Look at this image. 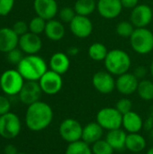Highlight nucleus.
Wrapping results in <instances>:
<instances>
[{
    "instance_id": "obj_12",
    "label": "nucleus",
    "mask_w": 153,
    "mask_h": 154,
    "mask_svg": "<svg viewBox=\"0 0 153 154\" xmlns=\"http://www.w3.org/2000/svg\"><path fill=\"white\" fill-rule=\"evenodd\" d=\"M93 23L88 16L76 15L69 23L70 32L74 36L79 39H86L93 32Z\"/></svg>"
},
{
    "instance_id": "obj_47",
    "label": "nucleus",
    "mask_w": 153,
    "mask_h": 154,
    "mask_svg": "<svg viewBox=\"0 0 153 154\" xmlns=\"http://www.w3.org/2000/svg\"><path fill=\"white\" fill-rule=\"evenodd\" d=\"M0 91H1V88H0Z\"/></svg>"
},
{
    "instance_id": "obj_41",
    "label": "nucleus",
    "mask_w": 153,
    "mask_h": 154,
    "mask_svg": "<svg viewBox=\"0 0 153 154\" xmlns=\"http://www.w3.org/2000/svg\"><path fill=\"white\" fill-rule=\"evenodd\" d=\"M78 48H77V47H75V46H71V47H69V49H68V51H67V54L69 55V56H76L78 53Z\"/></svg>"
},
{
    "instance_id": "obj_28",
    "label": "nucleus",
    "mask_w": 153,
    "mask_h": 154,
    "mask_svg": "<svg viewBox=\"0 0 153 154\" xmlns=\"http://www.w3.org/2000/svg\"><path fill=\"white\" fill-rule=\"evenodd\" d=\"M65 154H93V152L89 144L80 140L69 143L66 148Z\"/></svg>"
},
{
    "instance_id": "obj_45",
    "label": "nucleus",
    "mask_w": 153,
    "mask_h": 154,
    "mask_svg": "<svg viewBox=\"0 0 153 154\" xmlns=\"http://www.w3.org/2000/svg\"><path fill=\"white\" fill-rule=\"evenodd\" d=\"M150 135H151V138L152 139V141H153V128L150 131Z\"/></svg>"
},
{
    "instance_id": "obj_46",
    "label": "nucleus",
    "mask_w": 153,
    "mask_h": 154,
    "mask_svg": "<svg viewBox=\"0 0 153 154\" xmlns=\"http://www.w3.org/2000/svg\"><path fill=\"white\" fill-rule=\"evenodd\" d=\"M17 154H27V153H24V152H18Z\"/></svg>"
},
{
    "instance_id": "obj_29",
    "label": "nucleus",
    "mask_w": 153,
    "mask_h": 154,
    "mask_svg": "<svg viewBox=\"0 0 153 154\" xmlns=\"http://www.w3.org/2000/svg\"><path fill=\"white\" fill-rule=\"evenodd\" d=\"M135 30V27L130 21H121L115 27L116 33L123 38H129L132 36Z\"/></svg>"
},
{
    "instance_id": "obj_2",
    "label": "nucleus",
    "mask_w": 153,
    "mask_h": 154,
    "mask_svg": "<svg viewBox=\"0 0 153 154\" xmlns=\"http://www.w3.org/2000/svg\"><path fill=\"white\" fill-rule=\"evenodd\" d=\"M25 81H39L48 70L46 61L39 55H26L19 62L16 69Z\"/></svg>"
},
{
    "instance_id": "obj_24",
    "label": "nucleus",
    "mask_w": 153,
    "mask_h": 154,
    "mask_svg": "<svg viewBox=\"0 0 153 154\" xmlns=\"http://www.w3.org/2000/svg\"><path fill=\"white\" fill-rule=\"evenodd\" d=\"M147 143L145 138L139 133L128 134L125 143V149L133 153H139L145 150Z\"/></svg>"
},
{
    "instance_id": "obj_23",
    "label": "nucleus",
    "mask_w": 153,
    "mask_h": 154,
    "mask_svg": "<svg viewBox=\"0 0 153 154\" xmlns=\"http://www.w3.org/2000/svg\"><path fill=\"white\" fill-rule=\"evenodd\" d=\"M126 138L127 134L122 128L107 131L106 135V141L112 146L115 151H122L125 149Z\"/></svg>"
},
{
    "instance_id": "obj_19",
    "label": "nucleus",
    "mask_w": 153,
    "mask_h": 154,
    "mask_svg": "<svg viewBox=\"0 0 153 154\" xmlns=\"http://www.w3.org/2000/svg\"><path fill=\"white\" fill-rule=\"evenodd\" d=\"M144 125L142 117L134 111H130L123 116L122 127L128 134L140 133Z\"/></svg>"
},
{
    "instance_id": "obj_42",
    "label": "nucleus",
    "mask_w": 153,
    "mask_h": 154,
    "mask_svg": "<svg viewBox=\"0 0 153 154\" xmlns=\"http://www.w3.org/2000/svg\"><path fill=\"white\" fill-rule=\"evenodd\" d=\"M143 127H144V128H146V129H147V130H149V131H151V130L153 128V117H150V118H148V119L145 121Z\"/></svg>"
},
{
    "instance_id": "obj_39",
    "label": "nucleus",
    "mask_w": 153,
    "mask_h": 154,
    "mask_svg": "<svg viewBox=\"0 0 153 154\" xmlns=\"http://www.w3.org/2000/svg\"><path fill=\"white\" fill-rule=\"evenodd\" d=\"M122 5L126 9H133L139 5V0H121Z\"/></svg>"
},
{
    "instance_id": "obj_14",
    "label": "nucleus",
    "mask_w": 153,
    "mask_h": 154,
    "mask_svg": "<svg viewBox=\"0 0 153 154\" xmlns=\"http://www.w3.org/2000/svg\"><path fill=\"white\" fill-rule=\"evenodd\" d=\"M41 94L42 91L38 81H25L18 97L19 100L28 106L39 101Z\"/></svg>"
},
{
    "instance_id": "obj_22",
    "label": "nucleus",
    "mask_w": 153,
    "mask_h": 154,
    "mask_svg": "<svg viewBox=\"0 0 153 154\" xmlns=\"http://www.w3.org/2000/svg\"><path fill=\"white\" fill-rule=\"evenodd\" d=\"M44 33L46 37L50 41H53V42L60 41L61 39L64 38L65 33H66L65 26L61 21H59L56 19L49 20L46 23Z\"/></svg>"
},
{
    "instance_id": "obj_36",
    "label": "nucleus",
    "mask_w": 153,
    "mask_h": 154,
    "mask_svg": "<svg viewBox=\"0 0 153 154\" xmlns=\"http://www.w3.org/2000/svg\"><path fill=\"white\" fill-rule=\"evenodd\" d=\"M14 5V0H0V16L10 14Z\"/></svg>"
},
{
    "instance_id": "obj_10",
    "label": "nucleus",
    "mask_w": 153,
    "mask_h": 154,
    "mask_svg": "<svg viewBox=\"0 0 153 154\" xmlns=\"http://www.w3.org/2000/svg\"><path fill=\"white\" fill-rule=\"evenodd\" d=\"M92 85L97 92L108 95L115 89V79L107 70H99L93 75Z\"/></svg>"
},
{
    "instance_id": "obj_33",
    "label": "nucleus",
    "mask_w": 153,
    "mask_h": 154,
    "mask_svg": "<svg viewBox=\"0 0 153 154\" xmlns=\"http://www.w3.org/2000/svg\"><path fill=\"white\" fill-rule=\"evenodd\" d=\"M115 107L124 116V115L127 114L128 112L132 111L133 102L129 98H127V97H123V98L119 99L116 102Z\"/></svg>"
},
{
    "instance_id": "obj_32",
    "label": "nucleus",
    "mask_w": 153,
    "mask_h": 154,
    "mask_svg": "<svg viewBox=\"0 0 153 154\" xmlns=\"http://www.w3.org/2000/svg\"><path fill=\"white\" fill-rule=\"evenodd\" d=\"M76 15H77V14H76L74 8H72L70 6H65L59 11L60 21H61L63 23L69 24L70 22L75 18Z\"/></svg>"
},
{
    "instance_id": "obj_18",
    "label": "nucleus",
    "mask_w": 153,
    "mask_h": 154,
    "mask_svg": "<svg viewBox=\"0 0 153 154\" xmlns=\"http://www.w3.org/2000/svg\"><path fill=\"white\" fill-rule=\"evenodd\" d=\"M19 36L10 27L0 28V52L7 53L17 48Z\"/></svg>"
},
{
    "instance_id": "obj_9",
    "label": "nucleus",
    "mask_w": 153,
    "mask_h": 154,
    "mask_svg": "<svg viewBox=\"0 0 153 154\" xmlns=\"http://www.w3.org/2000/svg\"><path fill=\"white\" fill-rule=\"evenodd\" d=\"M38 82L42 93L49 96H54L58 94L63 87V79L61 75L50 69H48Z\"/></svg>"
},
{
    "instance_id": "obj_6",
    "label": "nucleus",
    "mask_w": 153,
    "mask_h": 154,
    "mask_svg": "<svg viewBox=\"0 0 153 154\" xmlns=\"http://www.w3.org/2000/svg\"><path fill=\"white\" fill-rule=\"evenodd\" d=\"M22 131L20 117L13 112L0 116V136L5 140L16 138Z\"/></svg>"
},
{
    "instance_id": "obj_1",
    "label": "nucleus",
    "mask_w": 153,
    "mask_h": 154,
    "mask_svg": "<svg viewBox=\"0 0 153 154\" xmlns=\"http://www.w3.org/2000/svg\"><path fill=\"white\" fill-rule=\"evenodd\" d=\"M52 120L53 110L48 103L39 100L27 106L24 121L30 131L41 132L50 125Z\"/></svg>"
},
{
    "instance_id": "obj_37",
    "label": "nucleus",
    "mask_w": 153,
    "mask_h": 154,
    "mask_svg": "<svg viewBox=\"0 0 153 154\" xmlns=\"http://www.w3.org/2000/svg\"><path fill=\"white\" fill-rule=\"evenodd\" d=\"M12 29L20 37V36H22V35H23L29 32V25L24 21L20 20V21H17L14 23Z\"/></svg>"
},
{
    "instance_id": "obj_11",
    "label": "nucleus",
    "mask_w": 153,
    "mask_h": 154,
    "mask_svg": "<svg viewBox=\"0 0 153 154\" xmlns=\"http://www.w3.org/2000/svg\"><path fill=\"white\" fill-rule=\"evenodd\" d=\"M153 11L151 7L145 4H141L132 9L130 22L135 28H146L152 21Z\"/></svg>"
},
{
    "instance_id": "obj_4",
    "label": "nucleus",
    "mask_w": 153,
    "mask_h": 154,
    "mask_svg": "<svg viewBox=\"0 0 153 154\" xmlns=\"http://www.w3.org/2000/svg\"><path fill=\"white\" fill-rule=\"evenodd\" d=\"M24 83L25 79L17 69H7L0 76L1 91L7 97L18 96Z\"/></svg>"
},
{
    "instance_id": "obj_15",
    "label": "nucleus",
    "mask_w": 153,
    "mask_h": 154,
    "mask_svg": "<svg viewBox=\"0 0 153 154\" xmlns=\"http://www.w3.org/2000/svg\"><path fill=\"white\" fill-rule=\"evenodd\" d=\"M139 79L133 73H124L115 79V88L123 96H130L137 92Z\"/></svg>"
},
{
    "instance_id": "obj_27",
    "label": "nucleus",
    "mask_w": 153,
    "mask_h": 154,
    "mask_svg": "<svg viewBox=\"0 0 153 154\" xmlns=\"http://www.w3.org/2000/svg\"><path fill=\"white\" fill-rule=\"evenodd\" d=\"M137 93L144 101L153 100V82L150 79H142L139 82Z\"/></svg>"
},
{
    "instance_id": "obj_38",
    "label": "nucleus",
    "mask_w": 153,
    "mask_h": 154,
    "mask_svg": "<svg viewBox=\"0 0 153 154\" xmlns=\"http://www.w3.org/2000/svg\"><path fill=\"white\" fill-rule=\"evenodd\" d=\"M133 74L138 79H143L144 77L146 76V74H147V69L142 66H139L134 69Z\"/></svg>"
},
{
    "instance_id": "obj_35",
    "label": "nucleus",
    "mask_w": 153,
    "mask_h": 154,
    "mask_svg": "<svg viewBox=\"0 0 153 154\" xmlns=\"http://www.w3.org/2000/svg\"><path fill=\"white\" fill-rule=\"evenodd\" d=\"M11 101L6 95H0V116L11 112Z\"/></svg>"
},
{
    "instance_id": "obj_21",
    "label": "nucleus",
    "mask_w": 153,
    "mask_h": 154,
    "mask_svg": "<svg viewBox=\"0 0 153 154\" xmlns=\"http://www.w3.org/2000/svg\"><path fill=\"white\" fill-rule=\"evenodd\" d=\"M49 66L50 70L62 76L69 70L70 67V60L69 55L64 52L54 53L50 59Z\"/></svg>"
},
{
    "instance_id": "obj_31",
    "label": "nucleus",
    "mask_w": 153,
    "mask_h": 154,
    "mask_svg": "<svg viewBox=\"0 0 153 154\" xmlns=\"http://www.w3.org/2000/svg\"><path fill=\"white\" fill-rule=\"evenodd\" d=\"M92 152L93 154H114L115 150L112 146L105 140L101 139L92 144Z\"/></svg>"
},
{
    "instance_id": "obj_43",
    "label": "nucleus",
    "mask_w": 153,
    "mask_h": 154,
    "mask_svg": "<svg viewBox=\"0 0 153 154\" xmlns=\"http://www.w3.org/2000/svg\"><path fill=\"white\" fill-rule=\"evenodd\" d=\"M150 72H151V77L153 78V60L151 61V66H150Z\"/></svg>"
},
{
    "instance_id": "obj_7",
    "label": "nucleus",
    "mask_w": 153,
    "mask_h": 154,
    "mask_svg": "<svg viewBox=\"0 0 153 154\" xmlns=\"http://www.w3.org/2000/svg\"><path fill=\"white\" fill-rule=\"evenodd\" d=\"M99 125L106 131L122 128L123 115L115 107H104L100 109L96 116Z\"/></svg>"
},
{
    "instance_id": "obj_30",
    "label": "nucleus",
    "mask_w": 153,
    "mask_h": 154,
    "mask_svg": "<svg viewBox=\"0 0 153 154\" xmlns=\"http://www.w3.org/2000/svg\"><path fill=\"white\" fill-rule=\"evenodd\" d=\"M46 23H47L46 20H44L43 18L38 16V15L33 17L28 24L29 32L40 35L41 33L44 32L45 27H46Z\"/></svg>"
},
{
    "instance_id": "obj_3",
    "label": "nucleus",
    "mask_w": 153,
    "mask_h": 154,
    "mask_svg": "<svg viewBox=\"0 0 153 154\" xmlns=\"http://www.w3.org/2000/svg\"><path fill=\"white\" fill-rule=\"evenodd\" d=\"M104 62L106 70L117 77L129 72L132 65L131 57L126 51L121 49H114L109 51Z\"/></svg>"
},
{
    "instance_id": "obj_44",
    "label": "nucleus",
    "mask_w": 153,
    "mask_h": 154,
    "mask_svg": "<svg viewBox=\"0 0 153 154\" xmlns=\"http://www.w3.org/2000/svg\"><path fill=\"white\" fill-rule=\"evenodd\" d=\"M146 154H153V147H151V148H150L148 151H147V152H146Z\"/></svg>"
},
{
    "instance_id": "obj_5",
    "label": "nucleus",
    "mask_w": 153,
    "mask_h": 154,
    "mask_svg": "<svg viewBox=\"0 0 153 154\" xmlns=\"http://www.w3.org/2000/svg\"><path fill=\"white\" fill-rule=\"evenodd\" d=\"M130 43L136 53L149 54L153 51V32L147 28H135L130 37Z\"/></svg>"
},
{
    "instance_id": "obj_20",
    "label": "nucleus",
    "mask_w": 153,
    "mask_h": 154,
    "mask_svg": "<svg viewBox=\"0 0 153 154\" xmlns=\"http://www.w3.org/2000/svg\"><path fill=\"white\" fill-rule=\"evenodd\" d=\"M104 135V129L96 122H90L83 126L81 140L87 144H94L97 141L101 140Z\"/></svg>"
},
{
    "instance_id": "obj_13",
    "label": "nucleus",
    "mask_w": 153,
    "mask_h": 154,
    "mask_svg": "<svg viewBox=\"0 0 153 154\" xmlns=\"http://www.w3.org/2000/svg\"><path fill=\"white\" fill-rule=\"evenodd\" d=\"M19 49L26 55L37 54L42 48V41L38 34L31 32L19 37Z\"/></svg>"
},
{
    "instance_id": "obj_17",
    "label": "nucleus",
    "mask_w": 153,
    "mask_h": 154,
    "mask_svg": "<svg viewBox=\"0 0 153 154\" xmlns=\"http://www.w3.org/2000/svg\"><path fill=\"white\" fill-rule=\"evenodd\" d=\"M33 8L36 14L46 21L54 19L59 14V6L56 0H34Z\"/></svg>"
},
{
    "instance_id": "obj_26",
    "label": "nucleus",
    "mask_w": 153,
    "mask_h": 154,
    "mask_svg": "<svg viewBox=\"0 0 153 154\" xmlns=\"http://www.w3.org/2000/svg\"><path fill=\"white\" fill-rule=\"evenodd\" d=\"M106 46L101 42H94L88 48V56L95 61H104L108 54Z\"/></svg>"
},
{
    "instance_id": "obj_25",
    "label": "nucleus",
    "mask_w": 153,
    "mask_h": 154,
    "mask_svg": "<svg viewBox=\"0 0 153 154\" xmlns=\"http://www.w3.org/2000/svg\"><path fill=\"white\" fill-rule=\"evenodd\" d=\"M74 10L78 15L89 16L96 10V0H77Z\"/></svg>"
},
{
    "instance_id": "obj_40",
    "label": "nucleus",
    "mask_w": 153,
    "mask_h": 154,
    "mask_svg": "<svg viewBox=\"0 0 153 154\" xmlns=\"http://www.w3.org/2000/svg\"><path fill=\"white\" fill-rule=\"evenodd\" d=\"M4 153L5 154H17L18 151L16 147L14 144H7L4 148Z\"/></svg>"
},
{
    "instance_id": "obj_34",
    "label": "nucleus",
    "mask_w": 153,
    "mask_h": 154,
    "mask_svg": "<svg viewBox=\"0 0 153 154\" xmlns=\"http://www.w3.org/2000/svg\"><path fill=\"white\" fill-rule=\"evenodd\" d=\"M23 51L19 49V48H15L12 51H10L9 52H7V60L9 63L11 64H14V65H18L19 62L23 60V58L24 57L23 55Z\"/></svg>"
},
{
    "instance_id": "obj_8",
    "label": "nucleus",
    "mask_w": 153,
    "mask_h": 154,
    "mask_svg": "<svg viewBox=\"0 0 153 154\" xmlns=\"http://www.w3.org/2000/svg\"><path fill=\"white\" fill-rule=\"evenodd\" d=\"M83 126L73 118L64 119L59 126V134L63 141L68 143H75L81 140Z\"/></svg>"
},
{
    "instance_id": "obj_16",
    "label": "nucleus",
    "mask_w": 153,
    "mask_h": 154,
    "mask_svg": "<svg viewBox=\"0 0 153 154\" xmlns=\"http://www.w3.org/2000/svg\"><path fill=\"white\" fill-rule=\"evenodd\" d=\"M123 8L121 0H97L96 3V10L105 19L111 20L118 17Z\"/></svg>"
}]
</instances>
